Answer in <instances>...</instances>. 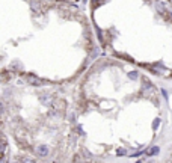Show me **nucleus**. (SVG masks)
<instances>
[{
  "mask_svg": "<svg viewBox=\"0 0 172 163\" xmlns=\"http://www.w3.org/2000/svg\"><path fill=\"white\" fill-rule=\"evenodd\" d=\"M2 142L32 160H80L74 83H35L2 74Z\"/></svg>",
  "mask_w": 172,
  "mask_h": 163,
  "instance_id": "1",
  "label": "nucleus"
},
{
  "mask_svg": "<svg viewBox=\"0 0 172 163\" xmlns=\"http://www.w3.org/2000/svg\"><path fill=\"white\" fill-rule=\"evenodd\" d=\"M50 2H57V3H67V5H73V6H79L83 0H50Z\"/></svg>",
  "mask_w": 172,
  "mask_h": 163,
  "instance_id": "2",
  "label": "nucleus"
}]
</instances>
